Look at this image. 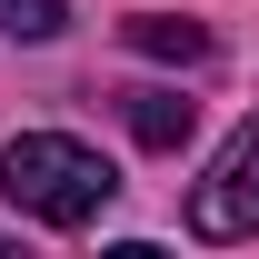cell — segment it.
Segmentation results:
<instances>
[{
    "instance_id": "1",
    "label": "cell",
    "mask_w": 259,
    "mask_h": 259,
    "mask_svg": "<svg viewBox=\"0 0 259 259\" xmlns=\"http://www.w3.org/2000/svg\"><path fill=\"white\" fill-rule=\"evenodd\" d=\"M0 190L40 229H90L100 209H110V190H120V169L100 160L90 140H70V130H20V140L0 150Z\"/></svg>"
},
{
    "instance_id": "2",
    "label": "cell",
    "mask_w": 259,
    "mask_h": 259,
    "mask_svg": "<svg viewBox=\"0 0 259 259\" xmlns=\"http://www.w3.org/2000/svg\"><path fill=\"white\" fill-rule=\"evenodd\" d=\"M190 239H259V120L220 140V160L190 190Z\"/></svg>"
},
{
    "instance_id": "3",
    "label": "cell",
    "mask_w": 259,
    "mask_h": 259,
    "mask_svg": "<svg viewBox=\"0 0 259 259\" xmlns=\"http://www.w3.org/2000/svg\"><path fill=\"white\" fill-rule=\"evenodd\" d=\"M120 120H130V140H140V150H180L199 110H190L180 90H120Z\"/></svg>"
},
{
    "instance_id": "4",
    "label": "cell",
    "mask_w": 259,
    "mask_h": 259,
    "mask_svg": "<svg viewBox=\"0 0 259 259\" xmlns=\"http://www.w3.org/2000/svg\"><path fill=\"white\" fill-rule=\"evenodd\" d=\"M130 50H150V60H209V30L199 20H169V10H140L130 20Z\"/></svg>"
},
{
    "instance_id": "5",
    "label": "cell",
    "mask_w": 259,
    "mask_h": 259,
    "mask_svg": "<svg viewBox=\"0 0 259 259\" xmlns=\"http://www.w3.org/2000/svg\"><path fill=\"white\" fill-rule=\"evenodd\" d=\"M0 30L10 40H60L70 30V0H0Z\"/></svg>"
}]
</instances>
